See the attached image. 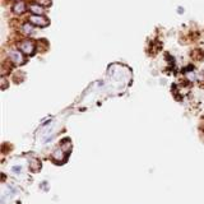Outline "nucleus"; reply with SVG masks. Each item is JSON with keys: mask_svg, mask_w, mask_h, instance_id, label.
<instances>
[{"mask_svg": "<svg viewBox=\"0 0 204 204\" xmlns=\"http://www.w3.org/2000/svg\"><path fill=\"white\" fill-rule=\"evenodd\" d=\"M66 152L63 149V148L60 147V148H58L56 151L54 152V154H52V157H54V160L55 161H58V162H60V161H64L65 160V157H66Z\"/></svg>", "mask_w": 204, "mask_h": 204, "instance_id": "nucleus-1", "label": "nucleus"}, {"mask_svg": "<svg viewBox=\"0 0 204 204\" xmlns=\"http://www.w3.org/2000/svg\"><path fill=\"white\" fill-rule=\"evenodd\" d=\"M19 47H21V50H22L24 54H27V55L32 54V51H33V44H32V42H23Z\"/></svg>", "mask_w": 204, "mask_h": 204, "instance_id": "nucleus-2", "label": "nucleus"}, {"mask_svg": "<svg viewBox=\"0 0 204 204\" xmlns=\"http://www.w3.org/2000/svg\"><path fill=\"white\" fill-rule=\"evenodd\" d=\"M31 22H33L34 24L37 26H46L47 24V19H44V18H40V17H31Z\"/></svg>", "mask_w": 204, "mask_h": 204, "instance_id": "nucleus-3", "label": "nucleus"}, {"mask_svg": "<svg viewBox=\"0 0 204 204\" xmlns=\"http://www.w3.org/2000/svg\"><path fill=\"white\" fill-rule=\"evenodd\" d=\"M29 167H31L33 171H39L40 167H41V163L37 161V160H32V162H29Z\"/></svg>", "mask_w": 204, "mask_h": 204, "instance_id": "nucleus-4", "label": "nucleus"}, {"mask_svg": "<svg viewBox=\"0 0 204 204\" xmlns=\"http://www.w3.org/2000/svg\"><path fill=\"white\" fill-rule=\"evenodd\" d=\"M26 10V7H24V3H17V5L14 7V12L15 13H22Z\"/></svg>", "mask_w": 204, "mask_h": 204, "instance_id": "nucleus-5", "label": "nucleus"}, {"mask_svg": "<svg viewBox=\"0 0 204 204\" xmlns=\"http://www.w3.org/2000/svg\"><path fill=\"white\" fill-rule=\"evenodd\" d=\"M12 170H13V172L18 174V172H21V171H22V167H21V166H13Z\"/></svg>", "mask_w": 204, "mask_h": 204, "instance_id": "nucleus-6", "label": "nucleus"}]
</instances>
